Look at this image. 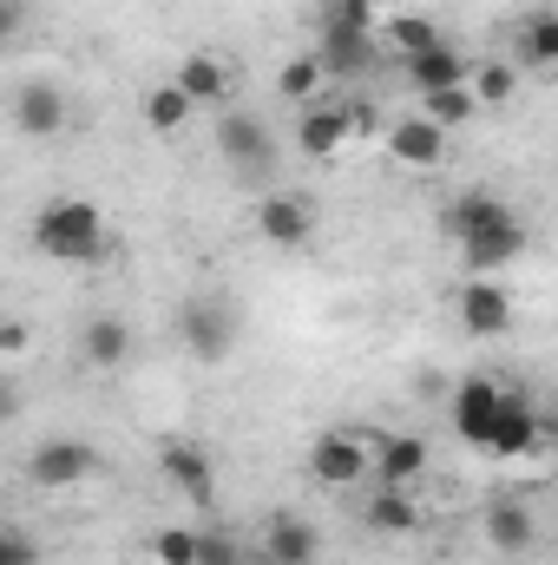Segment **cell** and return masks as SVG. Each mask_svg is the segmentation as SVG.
Masks as SVG:
<instances>
[{
	"mask_svg": "<svg viewBox=\"0 0 558 565\" xmlns=\"http://www.w3.org/2000/svg\"><path fill=\"white\" fill-rule=\"evenodd\" d=\"M158 473H164L191 507H211V493H217V467H211V454H204L197 440H184V434H164V440H158Z\"/></svg>",
	"mask_w": 558,
	"mask_h": 565,
	"instance_id": "8992f818",
	"label": "cell"
},
{
	"mask_svg": "<svg viewBox=\"0 0 558 565\" xmlns=\"http://www.w3.org/2000/svg\"><path fill=\"white\" fill-rule=\"evenodd\" d=\"M500 408H506V388H500L493 375H466V382L453 388V434L486 454V440H493V427H500Z\"/></svg>",
	"mask_w": 558,
	"mask_h": 565,
	"instance_id": "52a82bcc",
	"label": "cell"
},
{
	"mask_svg": "<svg viewBox=\"0 0 558 565\" xmlns=\"http://www.w3.org/2000/svg\"><path fill=\"white\" fill-rule=\"evenodd\" d=\"M178 335H184V349H191L197 362H224L230 342H237V316H230L224 296H191V302L178 309Z\"/></svg>",
	"mask_w": 558,
	"mask_h": 565,
	"instance_id": "5b68a950",
	"label": "cell"
},
{
	"mask_svg": "<svg viewBox=\"0 0 558 565\" xmlns=\"http://www.w3.org/2000/svg\"><path fill=\"white\" fill-rule=\"evenodd\" d=\"M13 126H20V139H53V132H66V93H60L53 79H26V86L13 93Z\"/></svg>",
	"mask_w": 558,
	"mask_h": 565,
	"instance_id": "9c48e42d",
	"label": "cell"
},
{
	"mask_svg": "<svg viewBox=\"0 0 558 565\" xmlns=\"http://www.w3.org/2000/svg\"><path fill=\"white\" fill-rule=\"evenodd\" d=\"M447 237L460 244V264L466 277H500L519 250H526V224L506 198L493 191H460L453 211H447Z\"/></svg>",
	"mask_w": 558,
	"mask_h": 565,
	"instance_id": "6da1fadb",
	"label": "cell"
},
{
	"mask_svg": "<svg viewBox=\"0 0 558 565\" xmlns=\"http://www.w3.org/2000/svg\"><path fill=\"white\" fill-rule=\"evenodd\" d=\"M388 46H395L401 60H415L427 46H440V26H433L427 13H395V20H388Z\"/></svg>",
	"mask_w": 558,
	"mask_h": 565,
	"instance_id": "83f0119b",
	"label": "cell"
},
{
	"mask_svg": "<svg viewBox=\"0 0 558 565\" xmlns=\"http://www.w3.org/2000/svg\"><path fill=\"white\" fill-rule=\"evenodd\" d=\"M533 540H539V520H533L526 500H493V507H486V546H493V553L519 559Z\"/></svg>",
	"mask_w": 558,
	"mask_h": 565,
	"instance_id": "ac0fdd59",
	"label": "cell"
},
{
	"mask_svg": "<svg viewBox=\"0 0 558 565\" xmlns=\"http://www.w3.org/2000/svg\"><path fill=\"white\" fill-rule=\"evenodd\" d=\"M427 440L420 434H375V487H420Z\"/></svg>",
	"mask_w": 558,
	"mask_h": 565,
	"instance_id": "9a60e30c",
	"label": "cell"
},
{
	"mask_svg": "<svg viewBox=\"0 0 558 565\" xmlns=\"http://www.w3.org/2000/svg\"><path fill=\"white\" fill-rule=\"evenodd\" d=\"M315 53L329 60V73H368L375 66V40L368 33H322Z\"/></svg>",
	"mask_w": 558,
	"mask_h": 565,
	"instance_id": "d4e9b609",
	"label": "cell"
},
{
	"mask_svg": "<svg viewBox=\"0 0 558 565\" xmlns=\"http://www.w3.org/2000/svg\"><path fill=\"white\" fill-rule=\"evenodd\" d=\"M401 66H408V86H415L420 99H427V93L473 86V60H466V53H453L447 40H440V46H427V53H415V60H401Z\"/></svg>",
	"mask_w": 558,
	"mask_h": 565,
	"instance_id": "5bb4252c",
	"label": "cell"
},
{
	"mask_svg": "<svg viewBox=\"0 0 558 565\" xmlns=\"http://www.w3.org/2000/svg\"><path fill=\"white\" fill-rule=\"evenodd\" d=\"M79 349H86L93 369H126V355H132V322H126V316H93L86 335H79Z\"/></svg>",
	"mask_w": 558,
	"mask_h": 565,
	"instance_id": "ffe728a7",
	"label": "cell"
},
{
	"mask_svg": "<svg viewBox=\"0 0 558 565\" xmlns=\"http://www.w3.org/2000/svg\"><path fill=\"white\" fill-rule=\"evenodd\" d=\"M315 553H322V540H315V526L302 513H277L264 526V559L270 565H315Z\"/></svg>",
	"mask_w": 558,
	"mask_h": 565,
	"instance_id": "d6986e66",
	"label": "cell"
},
{
	"mask_svg": "<svg viewBox=\"0 0 558 565\" xmlns=\"http://www.w3.org/2000/svg\"><path fill=\"white\" fill-rule=\"evenodd\" d=\"M460 322H466V335H506L513 329V296L493 277H466L460 282Z\"/></svg>",
	"mask_w": 558,
	"mask_h": 565,
	"instance_id": "7c38bea8",
	"label": "cell"
},
{
	"mask_svg": "<svg viewBox=\"0 0 558 565\" xmlns=\"http://www.w3.org/2000/svg\"><path fill=\"white\" fill-rule=\"evenodd\" d=\"M388 139V158L395 164H408V171H433L440 158H447V126H433V119H401V126H388L382 132Z\"/></svg>",
	"mask_w": 558,
	"mask_h": 565,
	"instance_id": "4fadbf2b",
	"label": "cell"
},
{
	"mask_svg": "<svg viewBox=\"0 0 558 565\" xmlns=\"http://www.w3.org/2000/svg\"><path fill=\"white\" fill-rule=\"evenodd\" d=\"M217 151H224L237 171H270V164H277V145L264 132V119H250V113H224V119H217Z\"/></svg>",
	"mask_w": 558,
	"mask_h": 565,
	"instance_id": "8fae6325",
	"label": "cell"
},
{
	"mask_svg": "<svg viewBox=\"0 0 558 565\" xmlns=\"http://www.w3.org/2000/svg\"><path fill=\"white\" fill-rule=\"evenodd\" d=\"M171 79H178L197 106H224V93H230V73H224V60H217V53H184Z\"/></svg>",
	"mask_w": 558,
	"mask_h": 565,
	"instance_id": "44dd1931",
	"label": "cell"
},
{
	"mask_svg": "<svg viewBox=\"0 0 558 565\" xmlns=\"http://www.w3.org/2000/svg\"><path fill=\"white\" fill-rule=\"evenodd\" d=\"M0 565H40V546H33L26 526H7L0 533Z\"/></svg>",
	"mask_w": 558,
	"mask_h": 565,
	"instance_id": "1f68e13d",
	"label": "cell"
},
{
	"mask_svg": "<svg viewBox=\"0 0 558 565\" xmlns=\"http://www.w3.org/2000/svg\"><path fill=\"white\" fill-rule=\"evenodd\" d=\"M480 113H486V106L473 99V86H453V93H427V99H420V119H433V126H447V132H453V126H473Z\"/></svg>",
	"mask_w": 558,
	"mask_h": 565,
	"instance_id": "484cf974",
	"label": "cell"
},
{
	"mask_svg": "<svg viewBox=\"0 0 558 565\" xmlns=\"http://www.w3.org/2000/svg\"><path fill=\"white\" fill-rule=\"evenodd\" d=\"M191 113H197V99H191L178 79H164V86L144 93V126H151L158 139H178V132L191 126Z\"/></svg>",
	"mask_w": 558,
	"mask_h": 565,
	"instance_id": "7402d4cb",
	"label": "cell"
},
{
	"mask_svg": "<svg viewBox=\"0 0 558 565\" xmlns=\"http://www.w3.org/2000/svg\"><path fill=\"white\" fill-rule=\"evenodd\" d=\"M519 66L526 73H558V13L552 7L526 13V26H519Z\"/></svg>",
	"mask_w": 558,
	"mask_h": 565,
	"instance_id": "603a6c76",
	"label": "cell"
},
{
	"mask_svg": "<svg viewBox=\"0 0 558 565\" xmlns=\"http://www.w3.org/2000/svg\"><path fill=\"white\" fill-rule=\"evenodd\" d=\"M264 565H270V559H264Z\"/></svg>",
	"mask_w": 558,
	"mask_h": 565,
	"instance_id": "d590c367",
	"label": "cell"
},
{
	"mask_svg": "<svg viewBox=\"0 0 558 565\" xmlns=\"http://www.w3.org/2000/svg\"><path fill=\"white\" fill-rule=\"evenodd\" d=\"M322 79H329V60H322V53H289L282 73H277V93L282 99H296V106H315Z\"/></svg>",
	"mask_w": 558,
	"mask_h": 565,
	"instance_id": "cb8c5ba5",
	"label": "cell"
},
{
	"mask_svg": "<svg viewBox=\"0 0 558 565\" xmlns=\"http://www.w3.org/2000/svg\"><path fill=\"white\" fill-rule=\"evenodd\" d=\"M348 132H355V139H375V132H382V113H375V106H348Z\"/></svg>",
	"mask_w": 558,
	"mask_h": 565,
	"instance_id": "d6a6232c",
	"label": "cell"
},
{
	"mask_svg": "<svg viewBox=\"0 0 558 565\" xmlns=\"http://www.w3.org/2000/svg\"><path fill=\"white\" fill-rule=\"evenodd\" d=\"M368 26H375L368 0H329L322 7V33H368Z\"/></svg>",
	"mask_w": 558,
	"mask_h": 565,
	"instance_id": "f546056e",
	"label": "cell"
},
{
	"mask_svg": "<svg viewBox=\"0 0 558 565\" xmlns=\"http://www.w3.org/2000/svg\"><path fill=\"white\" fill-rule=\"evenodd\" d=\"M257 237L277 244V250H302V244L315 237V204H309L302 191H270V198L257 204Z\"/></svg>",
	"mask_w": 558,
	"mask_h": 565,
	"instance_id": "ba28073f",
	"label": "cell"
},
{
	"mask_svg": "<svg viewBox=\"0 0 558 565\" xmlns=\"http://www.w3.org/2000/svg\"><path fill=\"white\" fill-rule=\"evenodd\" d=\"M93 473H99V454H93V440H73V434L40 440V447L26 454V480H33L40 493H73V487L93 480Z\"/></svg>",
	"mask_w": 558,
	"mask_h": 565,
	"instance_id": "277c9868",
	"label": "cell"
},
{
	"mask_svg": "<svg viewBox=\"0 0 558 565\" xmlns=\"http://www.w3.org/2000/svg\"><path fill=\"white\" fill-rule=\"evenodd\" d=\"M427 526V513H420L415 487H382V493H368V533H382V540H408Z\"/></svg>",
	"mask_w": 558,
	"mask_h": 565,
	"instance_id": "e0dca14e",
	"label": "cell"
},
{
	"mask_svg": "<svg viewBox=\"0 0 558 565\" xmlns=\"http://www.w3.org/2000/svg\"><path fill=\"white\" fill-rule=\"evenodd\" d=\"M348 139H355V132H348V106H329V99L302 106V119H296V145H302L309 158H335Z\"/></svg>",
	"mask_w": 558,
	"mask_h": 565,
	"instance_id": "2e32d148",
	"label": "cell"
},
{
	"mask_svg": "<svg viewBox=\"0 0 558 565\" xmlns=\"http://www.w3.org/2000/svg\"><path fill=\"white\" fill-rule=\"evenodd\" d=\"M546 447H558V415H552V422H546Z\"/></svg>",
	"mask_w": 558,
	"mask_h": 565,
	"instance_id": "e575fe53",
	"label": "cell"
},
{
	"mask_svg": "<svg viewBox=\"0 0 558 565\" xmlns=\"http://www.w3.org/2000/svg\"><path fill=\"white\" fill-rule=\"evenodd\" d=\"M375 473V434H348V427H329L309 440V480L329 487V493H348Z\"/></svg>",
	"mask_w": 558,
	"mask_h": 565,
	"instance_id": "3957f363",
	"label": "cell"
},
{
	"mask_svg": "<svg viewBox=\"0 0 558 565\" xmlns=\"http://www.w3.org/2000/svg\"><path fill=\"white\" fill-rule=\"evenodd\" d=\"M26 342H33L26 322H7V329H0V349H7V355H26Z\"/></svg>",
	"mask_w": 558,
	"mask_h": 565,
	"instance_id": "836d02e7",
	"label": "cell"
},
{
	"mask_svg": "<svg viewBox=\"0 0 558 565\" xmlns=\"http://www.w3.org/2000/svg\"><path fill=\"white\" fill-rule=\"evenodd\" d=\"M513 93H519V66L513 60H480L473 66V99L480 106H506Z\"/></svg>",
	"mask_w": 558,
	"mask_h": 565,
	"instance_id": "4316f807",
	"label": "cell"
},
{
	"mask_svg": "<svg viewBox=\"0 0 558 565\" xmlns=\"http://www.w3.org/2000/svg\"><path fill=\"white\" fill-rule=\"evenodd\" d=\"M197 540L204 533H191V526H158L151 533V559L158 565H197Z\"/></svg>",
	"mask_w": 558,
	"mask_h": 565,
	"instance_id": "f1b7e54d",
	"label": "cell"
},
{
	"mask_svg": "<svg viewBox=\"0 0 558 565\" xmlns=\"http://www.w3.org/2000/svg\"><path fill=\"white\" fill-rule=\"evenodd\" d=\"M197 565H250V559H244V546H237L230 533H217V526H211V533L197 540Z\"/></svg>",
	"mask_w": 558,
	"mask_h": 565,
	"instance_id": "4dcf8cb0",
	"label": "cell"
},
{
	"mask_svg": "<svg viewBox=\"0 0 558 565\" xmlns=\"http://www.w3.org/2000/svg\"><path fill=\"white\" fill-rule=\"evenodd\" d=\"M33 244L60 264H93V257H106V211L93 198H53L33 217Z\"/></svg>",
	"mask_w": 558,
	"mask_h": 565,
	"instance_id": "7a4b0ae2",
	"label": "cell"
},
{
	"mask_svg": "<svg viewBox=\"0 0 558 565\" xmlns=\"http://www.w3.org/2000/svg\"><path fill=\"white\" fill-rule=\"evenodd\" d=\"M539 447H546V422L533 415V402L506 395V408H500V427H493L486 454H493V460H533Z\"/></svg>",
	"mask_w": 558,
	"mask_h": 565,
	"instance_id": "30bf717a",
	"label": "cell"
}]
</instances>
